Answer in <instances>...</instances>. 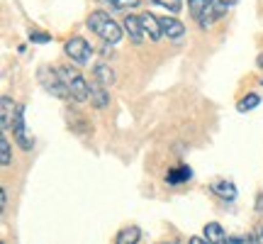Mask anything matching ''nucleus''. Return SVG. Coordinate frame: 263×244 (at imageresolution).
Wrapping results in <instances>:
<instances>
[{
  "label": "nucleus",
  "instance_id": "ddd939ff",
  "mask_svg": "<svg viewBox=\"0 0 263 244\" xmlns=\"http://www.w3.org/2000/svg\"><path fill=\"white\" fill-rule=\"evenodd\" d=\"M210 190H212L217 198H222V200H234L236 198V186L232 181H215V183L210 186Z\"/></svg>",
  "mask_w": 263,
  "mask_h": 244
},
{
  "label": "nucleus",
  "instance_id": "bb28decb",
  "mask_svg": "<svg viewBox=\"0 0 263 244\" xmlns=\"http://www.w3.org/2000/svg\"><path fill=\"white\" fill-rule=\"evenodd\" d=\"M256 66H258V68H263V54H258V59H256Z\"/></svg>",
  "mask_w": 263,
  "mask_h": 244
},
{
  "label": "nucleus",
  "instance_id": "aec40b11",
  "mask_svg": "<svg viewBox=\"0 0 263 244\" xmlns=\"http://www.w3.org/2000/svg\"><path fill=\"white\" fill-rule=\"evenodd\" d=\"M29 42H34V44H49L51 34L42 32V29H29Z\"/></svg>",
  "mask_w": 263,
  "mask_h": 244
},
{
  "label": "nucleus",
  "instance_id": "5701e85b",
  "mask_svg": "<svg viewBox=\"0 0 263 244\" xmlns=\"http://www.w3.org/2000/svg\"><path fill=\"white\" fill-rule=\"evenodd\" d=\"M229 244H254V242H251L249 237H232V239H229Z\"/></svg>",
  "mask_w": 263,
  "mask_h": 244
},
{
  "label": "nucleus",
  "instance_id": "423d86ee",
  "mask_svg": "<svg viewBox=\"0 0 263 244\" xmlns=\"http://www.w3.org/2000/svg\"><path fill=\"white\" fill-rule=\"evenodd\" d=\"M12 134H15V142L25 151H32L34 147V137H29L27 125H25V108L17 105V113H15V120H12Z\"/></svg>",
  "mask_w": 263,
  "mask_h": 244
},
{
  "label": "nucleus",
  "instance_id": "a878e982",
  "mask_svg": "<svg viewBox=\"0 0 263 244\" xmlns=\"http://www.w3.org/2000/svg\"><path fill=\"white\" fill-rule=\"evenodd\" d=\"M188 244H210V242H207V239H200V237H190Z\"/></svg>",
  "mask_w": 263,
  "mask_h": 244
},
{
  "label": "nucleus",
  "instance_id": "39448f33",
  "mask_svg": "<svg viewBox=\"0 0 263 244\" xmlns=\"http://www.w3.org/2000/svg\"><path fill=\"white\" fill-rule=\"evenodd\" d=\"M64 51H66V57L71 59V61H76L78 66H85L90 61V57H93V47L83 37H71L66 42Z\"/></svg>",
  "mask_w": 263,
  "mask_h": 244
},
{
  "label": "nucleus",
  "instance_id": "f257e3e1",
  "mask_svg": "<svg viewBox=\"0 0 263 244\" xmlns=\"http://www.w3.org/2000/svg\"><path fill=\"white\" fill-rule=\"evenodd\" d=\"M85 25H88L90 32H95V34L103 39V42H107V44H117V42L122 39V27H120L107 12H103V10L90 12L88 20H85Z\"/></svg>",
  "mask_w": 263,
  "mask_h": 244
},
{
  "label": "nucleus",
  "instance_id": "2eb2a0df",
  "mask_svg": "<svg viewBox=\"0 0 263 244\" xmlns=\"http://www.w3.org/2000/svg\"><path fill=\"white\" fill-rule=\"evenodd\" d=\"M93 76H95V81H98V83L107 85V88L115 83V71L107 64H95L93 66Z\"/></svg>",
  "mask_w": 263,
  "mask_h": 244
},
{
  "label": "nucleus",
  "instance_id": "4be33fe9",
  "mask_svg": "<svg viewBox=\"0 0 263 244\" xmlns=\"http://www.w3.org/2000/svg\"><path fill=\"white\" fill-rule=\"evenodd\" d=\"M207 5V0H188V8H190V15H193V20L200 18V12H202V8Z\"/></svg>",
  "mask_w": 263,
  "mask_h": 244
},
{
  "label": "nucleus",
  "instance_id": "dca6fc26",
  "mask_svg": "<svg viewBox=\"0 0 263 244\" xmlns=\"http://www.w3.org/2000/svg\"><path fill=\"white\" fill-rule=\"evenodd\" d=\"M193 179V171L190 166H178V169H171L166 173V181H168L171 186H176V183H183V181H190Z\"/></svg>",
  "mask_w": 263,
  "mask_h": 244
},
{
  "label": "nucleus",
  "instance_id": "a211bd4d",
  "mask_svg": "<svg viewBox=\"0 0 263 244\" xmlns=\"http://www.w3.org/2000/svg\"><path fill=\"white\" fill-rule=\"evenodd\" d=\"M154 3L161 5V8H166L171 15H178L180 10H183V0H154Z\"/></svg>",
  "mask_w": 263,
  "mask_h": 244
},
{
  "label": "nucleus",
  "instance_id": "cd10ccee",
  "mask_svg": "<svg viewBox=\"0 0 263 244\" xmlns=\"http://www.w3.org/2000/svg\"><path fill=\"white\" fill-rule=\"evenodd\" d=\"M224 3H229V5H234V3H236V0H224Z\"/></svg>",
  "mask_w": 263,
  "mask_h": 244
},
{
  "label": "nucleus",
  "instance_id": "4468645a",
  "mask_svg": "<svg viewBox=\"0 0 263 244\" xmlns=\"http://www.w3.org/2000/svg\"><path fill=\"white\" fill-rule=\"evenodd\" d=\"M139 239H141V230L137 225H129V227H124V230L117 232L115 244H137Z\"/></svg>",
  "mask_w": 263,
  "mask_h": 244
},
{
  "label": "nucleus",
  "instance_id": "b1692460",
  "mask_svg": "<svg viewBox=\"0 0 263 244\" xmlns=\"http://www.w3.org/2000/svg\"><path fill=\"white\" fill-rule=\"evenodd\" d=\"M0 205H3V210H8V190L5 188L0 190Z\"/></svg>",
  "mask_w": 263,
  "mask_h": 244
},
{
  "label": "nucleus",
  "instance_id": "6e6552de",
  "mask_svg": "<svg viewBox=\"0 0 263 244\" xmlns=\"http://www.w3.org/2000/svg\"><path fill=\"white\" fill-rule=\"evenodd\" d=\"M90 105H93V108H98V110H103V108H107V105H110V93H107V85L98 83V81H93V83H90Z\"/></svg>",
  "mask_w": 263,
  "mask_h": 244
},
{
  "label": "nucleus",
  "instance_id": "20e7f679",
  "mask_svg": "<svg viewBox=\"0 0 263 244\" xmlns=\"http://www.w3.org/2000/svg\"><path fill=\"white\" fill-rule=\"evenodd\" d=\"M229 8H232V5L224 3V0H207V5L202 8V12H200V18H197L195 22L200 25V29H210L217 20L224 18Z\"/></svg>",
  "mask_w": 263,
  "mask_h": 244
},
{
  "label": "nucleus",
  "instance_id": "f8f14e48",
  "mask_svg": "<svg viewBox=\"0 0 263 244\" xmlns=\"http://www.w3.org/2000/svg\"><path fill=\"white\" fill-rule=\"evenodd\" d=\"M205 239L210 244H229V237H227V232L222 230L219 222H207L205 225Z\"/></svg>",
  "mask_w": 263,
  "mask_h": 244
},
{
  "label": "nucleus",
  "instance_id": "6ab92c4d",
  "mask_svg": "<svg viewBox=\"0 0 263 244\" xmlns=\"http://www.w3.org/2000/svg\"><path fill=\"white\" fill-rule=\"evenodd\" d=\"M0 164H3V166H10V164H12V156H10V142L5 140V137L0 140Z\"/></svg>",
  "mask_w": 263,
  "mask_h": 244
},
{
  "label": "nucleus",
  "instance_id": "412c9836",
  "mask_svg": "<svg viewBox=\"0 0 263 244\" xmlns=\"http://www.w3.org/2000/svg\"><path fill=\"white\" fill-rule=\"evenodd\" d=\"M105 3H110V5L117 10H132L139 5V0H105Z\"/></svg>",
  "mask_w": 263,
  "mask_h": 244
},
{
  "label": "nucleus",
  "instance_id": "c756f323",
  "mask_svg": "<svg viewBox=\"0 0 263 244\" xmlns=\"http://www.w3.org/2000/svg\"><path fill=\"white\" fill-rule=\"evenodd\" d=\"M261 83H263V78H261Z\"/></svg>",
  "mask_w": 263,
  "mask_h": 244
},
{
  "label": "nucleus",
  "instance_id": "9d476101",
  "mask_svg": "<svg viewBox=\"0 0 263 244\" xmlns=\"http://www.w3.org/2000/svg\"><path fill=\"white\" fill-rule=\"evenodd\" d=\"M124 32L129 34V39L134 42V44H141L144 42V27H141V22H139V15H127L124 18Z\"/></svg>",
  "mask_w": 263,
  "mask_h": 244
},
{
  "label": "nucleus",
  "instance_id": "1a4fd4ad",
  "mask_svg": "<svg viewBox=\"0 0 263 244\" xmlns=\"http://www.w3.org/2000/svg\"><path fill=\"white\" fill-rule=\"evenodd\" d=\"M139 22H141V27H144V34L151 39V42H159L161 37H163V32H161V22L154 15H139Z\"/></svg>",
  "mask_w": 263,
  "mask_h": 244
},
{
  "label": "nucleus",
  "instance_id": "393cba45",
  "mask_svg": "<svg viewBox=\"0 0 263 244\" xmlns=\"http://www.w3.org/2000/svg\"><path fill=\"white\" fill-rule=\"evenodd\" d=\"M256 244H263V222L256 227Z\"/></svg>",
  "mask_w": 263,
  "mask_h": 244
},
{
  "label": "nucleus",
  "instance_id": "f03ea898",
  "mask_svg": "<svg viewBox=\"0 0 263 244\" xmlns=\"http://www.w3.org/2000/svg\"><path fill=\"white\" fill-rule=\"evenodd\" d=\"M59 74H61L66 88H68V93H71V98H73L76 103L90 100V83L83 78L81 71H76V68H71V66H61Z\"/></svg>",
  "mask_w": 263,
  "mask_h": 244
},
{
  "label": "nucleus",
  "instance_id": "7ed1b4c3",
  "mask_svg": "<svg viewBox=\"0 0 263 244\" xmlns=\"http://www.w3.org/2000/svg\"><path fill=\"white\" fill-rule=\"evenodd\" d=\"M37 81L42 83V88H44L47 93H51L54 98H61V100L71 98V93H68V88H66V83H64V78L59 74V68L54 71V68H49V66H39Z\"/></svg>",
  "mask_w": 263,
  "mask_h": 244
},
{
  "label": "nucleus",
  "instance_id": "c85d7f7f",
  "mask_svg": "<svg viewBox=\"0 0 263 244\" xmlns=\"http://www.w3.org/2000/svg\"><path fill=\"white\" fill-rule=\"evenodd\" d=\"M161 244H178V242H173V239H171V242H161Z\"/></svg>",
  "mask_w": 263,
  "mask_h": 244
},
{
  "label": "nucleus",
  "instance_id": "f3484780",
  "mask_svg": "<svg viewBox=\"0 0 263 244\" xmlns=\"http://www.w3.org/2000/svg\"><path fill=\"white\" fill-rule=\"evenodd\" d=\"M258 103H261V98L256 93H249L246 98H241L239 100V105H236V110L239 113H249V110H254V108H258Z\"/></svg>",
  "mask_w": 263,
  "mask_h": 244
},
{
  "label": "nucleus",
  "instance_id": "9b49d317",
  "mask_svg": "<svg viewBox=\"0 0 263 244\" xmlns=\"http://www.w3.org/2000/svg\"><path fill=\"white\" fill-rule=\"evenodd\" d=\"M3 110H0V120H3V130L8 132L12 127V120H15V113H17V103L10 98V95H3Z\"/></svg>",
  "mask_w": 263,
  "mask_h": 244
},
{
  "label": "nucleus",
  "instance_id": "0eeeda50",
  "mask_svg": "<svg viewBox=\"0 0 263 244\" xmlns=\"http://www.w3.org/2000/svg\"><path fill=\"white\" fill-rule=\"evenodd\" d=\"M159 22H161V32H163V37L173 39V42L183 39V34H185V25H183L180 20L168 18V15H166V18H161Z\"/></svg>",
  "mask_w": 263,
  "mask_h": 244
}]
</instances>
